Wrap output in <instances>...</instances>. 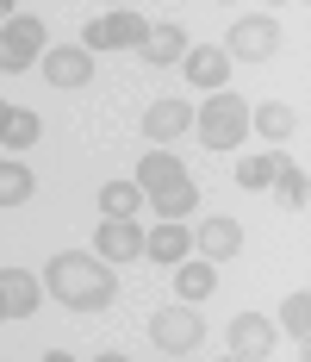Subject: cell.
<instances>
[{
	"mask_svg": "<svg viewBox=\"0 0 311 362\" xmlns=\"http://www.w3.org/2000/svg\"><path fill=\"white\" fill-rule=\"evenodd\" d=\"M44 281H50V293H56L63 306H75V313H100V306H112V293H118L112 262L94 256V250H56L50 269H44Z\"/></svg>",
	"mask_w": 311,
	"mask_h": 362,
	"instance_id": "cell-1",
	"label": "cell"
},
{
	"mask_svg": "<svg viewBox=\"0 0 311 362\" xmlns=\"http://www.w3.org/2000/svg\"><path fill=\"white\" fill-rule=\"evenodd\" d=\"M193 132H200L206 150H237L243 138H249V100H237V94H212L206 107H200V119H193Z\"/></svg>",
	"mask_w": 311,
	"mask_h": 362,
	"instance_id": "cell-2",
	"label": "cell"
},
{
	"mask_svg": "<svg viewBox=\"0 0 311 362\" xmlns=\"http://www.w3.org/2000/svg\"><path fill=\"white\" fill-rule=\"evenodd\" d=\"M200 331H206L200 325V306H187V300L150 313V344H156L162 356H193V350H200Z\"/></svg>",
	"mask_w": 311,
	"mask_h": 362,
	"instance_id": "cell-3",
	"label": "cell"
},
{
	"mask_svg": "<svg viewBox=\"0 0 311 362\" xmlns=\"http://www.w3.org/2000/svg\"><path fill=\"white\" fill-rule=\"evenodd\" d=\"M37 57H44V25L32 13H13L0 25V75H25Z\"/></svg>",
	"mask_w": 311,
	"mask_h": 362,
	"instance_id": "cell-4",
	"label": "cell"
},
{
	"mask_svg": "<svg viewBox=\"0 0 311 362\" xmlns=\"http://www.w3.org/2000/svg\"><path fill=\"white\" fill-rule=\"evenodd\" d=\"M274 50H280V25L268 19V13L237 19V25H231V37H224V57H231V63H268Z\"/></svg>",
	"mask_w": 311,
	"mask_h": 362,
	"instance_id": "cell-5",
	"label": "cell"
},
{
	"mask_svg": "<svg viewBox=\"0 0 311 362\" xmlns=\"http://www.w3.org/2000/svg\"><path fill=\"white\" fill-rule=\"evenodd\" d=\"M143 32H150V25H143L138 13H100V19L87 25V37H81V50H87V57H94V50H138Z\"/></svg>",
	"mask_w": 311,
	"mask_h": 362,
	"instance_id": "cell-6",
	"label": "cell"
},
{
	"mask_svg": "<svg viewBox=\"0 0 311 362\" xmlns=\"http://www.w3.org/2000/svg\"><path fill=\"white\" fill-rule=\"evenodd\" d=\"M37 69L50 75L56 88H87V81H94V57H87L81 44H50V50L37 57Z\"/></svg>",
	"mask_w": 311,
	"mask_h": 362,
	"instance_id": "cell-7",
	"label": "cell"
},
{
	"mask_svg": "<svg viewBox=\"0 0 311 362\" xmlns=\"http://www.w3.org/2000/svg\"><path fill=\"white\" fill-rule=\"evenodd\" d=\"M143 132H150V144L156 150H169L174 138H187V132H193V107H187V100H150V112H143Z\"/></svg>",
	"mask_w": 311,
	"mask_h": 362,
	"instance_id": "cell-8",
	"label": "cell"
},
{
	"mask_svg": "<svg viewBox=\"0 0 311 362\" xmlns=\"http://www.w3.org/2000/svg\"><path fill=\"white\" fill-rule=\"evenodd\" d=\"M37 300H44V281L32 269H0V313L6 319H32Z\"/></svg>",
	"mask_w": 311,
	"mask_h": 362,
	"instance_id": "cell-9",
	"label": "cell"
},
{
	"mask_svg": "<svg viewBox=\"0 0 311 362\" xmlns=\"http://www.w3.org/2000/svg\"><path fill=\"white\" fill-rule=\"evenodd\" d=\"M94 256H106V262H138L143 256V231L131 218H106L100 231H94Z\"/></svg>",
	"mask_w": 311,
	"mask_h": 362,
	"instance_id": "cell-10",
	"label": "cell"
},
{
	"mask_svg": "<svg viewBox=\"0 0 311 362\" xmlns=\"http://www.w3.org/2000/svg\"><path fill=\"white\" fill-rule=\"evenodd\" d=\"M143 256H150V262H181V256H193V231H187V225H181V218H162V225H156V231H143Z\"/></svg>",
	"mask_w": 311,
	"mask_h": 362,
	"instance_id": "cell-11",
	"label": "cell"
},
{
	"mask_svg": "<svg viewBox=\"0 0 311 362\" xmlns=\"http://www.w3.org/2000/svg\"><path fill=\"white\" fill-rule=\"evenodd\" d=\"M181 69H187V81H200V88H212V94H224V81H231V57L224 50H212V44H187V57H181Z\"/></svg>",
	"mask_w": 311,
	"mask_h": 362,
	"instance_id": "cell-12",
	"label": "cell"
},
{
	"mask_svg": "<svg viewBox=\"0 0 311 362\" xmlns=\"http://www.w3.org/2000/svg\"><path fill=\"white\" fill-rule=\"evenodd\" d=\"M274 350V325L262 313H237L231 319V356H268Z\"/></svg>",
	"mask_w": 311,
	"mask_h": 362,
	"instance_id": "cell-13",
	"label": "cell"
},
{
	"mask_svg": "<svg viewBox=\"0 0 311 362\" xmlns=\"http://www.w3.org/2000/svg\"><path fill=\"white\" fill-rule=\"evenodd\" d=\"M174 181H187V163L174 156V150H150L138 163V187H143V200L150 194H162V187H174Z\"/></svg>",
	"mask_w": 311,
	"mask_h": 362,
	"instance_id": "cell-14",
	"label": "cell"
},
{
	"mask_svg": "<svg viewBox=\"0 0 311 362\" xmlns=\"http://www.w3.org/2000/svg\"><path fill=\"white\" fill-rule=\"evenodd\" d=\"M212 288H218V269H212L206 256H181V262H174V293H181L187 306H200Z\"/></svg>",
	"mask_w": 311,
	"mask_h": 362,
	"instance_id": "cell-15",
	"label": "cell"
},
{
	"mask_svg": "<svg viewBox=\"0 0 311 362\" xmlns=\"http://www.w3.org/2000/svg\"><path fill=\"white\" fill-rule=\"evenodd\" d=\"M138 57L150 63V69L181 63V57H187V32H181V25H150V32H143V44H138Z\"/></svg>",
	"mask_w": 311,
	"mask_h": 362,
	"instance_id": "cell-16",
	"label": "cell"
},
{
	"mask_svg": "<svg viewBox=\"0 0 311 362\" xmlns=\"http://www.w3.org/2000/svg\"><path fill=\"white\" fill-rule=\"evenodd\" d=\"M193 244H200V256H206V262H224V256L243 250V225H237V218H206Z\"/></svg>",
	"mask_w": 311,
	"mask_h": 362,
	"instance_id": "cell-17",
	"label": "cell"
},
{
	"mask_svg": "<svg viewBox=\"0 0 311 362\" xmlns=\"http://www.w3.org/2000/svg\"><path fill=\"white\" fill-rule=\"evenodd\" d=\"M249 125L268 138V144H286L293 132H299V119H293V107H280V100H268V107H255L249 112Z\"/></svg>",
	"mask_w": 311,
	"mask_h": 362,
	"instance_id": "cell-18",
	"label": "cell"
},
{
	"mask_svg": "<svg viewBox=\"0 0 311 362\" xmlns=\"http://www.w3.org/2000/svg\"><path fill=\"white\" fill-rule=\"evenodd\" d=\"M268 187L280 194V206H293V213H305V200H311V175L299 169V163H280Z\"/></svg>",
	"mask_w": 311,
	"mask_h": 362,
	"instance_id": "cell-19",
	"label": "cell"
},
{
	"mask_svg": "<svg viewBox=\"0 0 311 362\" xmlns=\"http://www.w3.org/2000/svg\"><path fill=\"white\" fill-rule=\"evenodd\" d=\"M280 163H286L280 150H262V156H243V163H237V187H243V194H255V187H268Z\"/></svg>",
	"mask_w": 311,
	"mask_h": 362,
	"instance_id": "cell-20",
	"label": "cell"
},
{
	"mask_svg": "<svg viewBox=\"0 0 311 362\" xmlns=\"http://www.w3.org/2000/svg\"><path fill=\"white\" fill-rule=\"evenodd\" d=\"M150 206H156L162 218H187L193 206H200V187H193V181H174V187H162V194H150Z\"/></svg>",
	"mask_w": 311,
	"mask_h": 362,
	"instance_id": "cell-21",
	"label": "cell"
},
{
	"mask_svg": "<svg viewBox=\"0 0 311 362\" xmlns=\"http://www.w3.org/2000/svg\"><path fill=\"white\" fill-rule=\"evenodd\" d=\"M143 206V187L138 181H112V187H100V213L106 218H131Z\"/></svg>",
	"mask_w": 311,
	"mask_h": 362,
	"instance_id": "cell-22",
	"label": "cell"
},
{
	"mask_svg": "<svg viewBox=\"0 0 311 362\" xmlns=\"http://www.w3.org/2000/svg\"><path fill=\"white\" fill-rule=\"evenodd\" d=\"M32 200V169L25 163H0V206H25Z\"/></svg>",
	"mask_w": 311,
	"mask_h": 362,
	"instance_id": "cell-23",
	"label": "cell"
},
{
	"mask_svg": "<svg viewBox=\"0 0 311 362\" xmlns=\"http://www.w3.org/2000/svg\"><path fill=\"white\" fill-rule=\"evenodd\" d=\"M37 132H44V125H37V112H32V107H13V112H6V132H0V144L25 150V144H37Z\"/></svg>",
	"mask_w": 311,
	"mask_h": 362,
	"instance_id": "cell-24",
	"label": "cell"
},
{
	"mask_svg": "<svg viewBox=\"0 0 311 362\" xmlns=\"http://www.w3.org/2000/svg\"><path fill=\"white\" fill-rule=\"evenodd\" d=\"M280 325L293 331V337H305V331H311V293H305V288L286 293V306H280Z\"/></svg>",
	"mask_w": 311,
	"mask_h": 362,
	"instance_id": "cell-25",
	"label": "cell"
},
{
	"mask_svg": "<svg viewBox=\"0 0 311 362\" xmlns=\"http://www.w3.org/2000/svg\"><path fill=\"white\" fill-rule=\"evenodd\" d=\"M6 19H13V6H6V0H0V25H6Z\"/></svg>",
	"mask_w": 311,
	"mask_h": 362,
	"instance_id": "cell-26",
	"label": "cell"
},
{
	"mask_svg": "<svg viewBox=\"0 0 311 362\" xmlns=\"http://www.w3.org/2000/svg\"><path fill=\"white\" fill-rule=\"evenodd\" d=\"M6 112H13V107H6V100H0V132H6Z\"/></svg>",
	"mask_w": 311,
	"mask_h": 362,
	"instance_id": "cell-27",
	"label": "cell"
},
{
	"mask_svg": "<svg viewBox=\"0 0 311 362\" xmlns=\"http://www.w3.org/2000/svg\"><path fill=\"white\" fill-rule=\"evenodd\" d=\"M0 319H6V313H0Z\"/></svg>",
	"mask_w": 311,
	"mask_h": 362,
	"instance_id": "cell-28",
	"label": "cell"
}]
</instances>
